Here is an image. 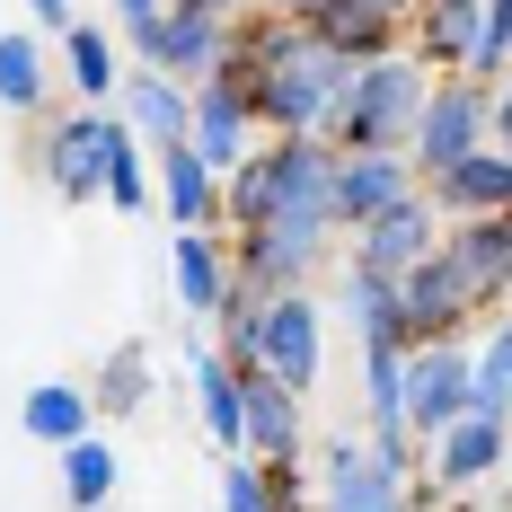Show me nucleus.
I'll list each match as a JSON object with an SVG mask.
<instances>
[{"label": "nucleus", "instance_id": "obj_1", "mask_svg": "<svg viewBox=\"0 0 512 512\" xmlns=\"http://www.w3.org/2000/svg\"><path fill=\"white\" fill-rule=\"evenodd\" d=\"M424 98H433V71L415 62L407 45L380 53V62H362L345 106L327 115V133H318V151L327 159H354V151H407L415 124H424Z\"/></svg>", "mask_w": 512, "mask_h": 512}, {"label": "nucleus", "instance_id": "obj_2", "mask_svg": "<svg viewBox=\"0 0 512 512\" xmlns=\"http://www.w3.org/2000/svg\"><path fill=\"white\" fill-rule=\"evenodd\" d=\"M424 451L407 433H336L318 442V512H415Z\"/></svg>", "mask_w": 512, "mask_h": 512}, {"label": "nucleus", "instance_id": "obj_3", "mask_svg": "<svg viewBox=\"0 0 512 512\" xmlns=\"http://www.w3.org/2000/svg\"><path fill=\"white\" fill-rule=\"evenodd\" d=\"M327 168L336 159L318 142H265L256 133V151L221 177V230L248 239V230H265L274 212H292V204H327Z\"/></svg>", "mask_w": 512, "mask_h": 512}, {"label": "nucleus", "instance_id": "obj_4", "mask_svg": "<svg viewBox=\"0 0 512 512\" xmlns=\"http://www.w3.org/2000/svg\"><path fill=\"white\" fill-rule=\"evenodd\" d=\"M486 106H495V89H477V80H433L424 124H415V142H407L415 186H433L442 168H460L468 151H486Z\"/></svg>", "mask_w": 512, "mask_h": 512}, {"label": "nucleus", "instance_id": "obj_5", "mask_svg": "<svg viewBox=\"0 0 512 512\" xmlns=\"http://www.w3.org/2000/svg\"><path fill=\"white\" fill-rule=\"evenodd\" d=\"M318 354H327V327H318V301L309 292H283V301L256 309V371H274L292 398L318 389Z\"/></svg>", "mask_w": 512, "mask_h": 512}, {"label": "nucleus", "instance_id": "obj_6", "mask_svg": "<svg viewBox=\"0 0 512 512\" xmlns=\"http://www.w3.org/2000/svg\"><path fill=\"white\" fill-rule=\"evenodd\" d=\"M407 195H424L415 186L407 151H354L327 168V212H336V239H354L362 221H380L389 204H407Z\"/></svg>", "mask_w": 512, "mask_h": 512}, {"label": "nucleus", "instance_id": "obj_7", "mask_svg": "<svg viewBox=\"0 0 512 512\" xmlns=\"http://www.w3.org/2000/svg\"><path fill=\"white\" fill-rule=\"evenodd\" d=\"M230 53V18H195V9H168L151 36H133V62L142 71H168L177 89H204Z\"/></svg>", "mask_w": 512, "mask_h": 512}, {"label": "nucleus", "instance_id": "obj_8", "mask_svg": "<svg viewBox=\"0 0 512 512\" xmlns=\"http://www.w3.org/2000/svg\"><path fill=\"white\" fill-rule=\"evenodd\" d=\"M442 230H451V221L433 212V195H407V204H389L380 221H362V230H354V256H345V265L389 274V283H398L407 265H424V256L442 248Z\"/></svg>", "mask_w": 512, "mask_h": 512}, {"label": "nucleus", "instance_id": "obj_9", "mask_svg": "<svg viewBox=\"0 0 512 512\" xmlns=\"http://www.w3.org/2000/svg\"><path fill=\"white\" fill-rule=\"evenodd\" d=\"M442 256H451V274L468 283V301L495 309L512 301V212H477V221H451L442 230Z\"/></svg>", "mask_w": 512, "mask_h": 512}, {"label": "nucleus", "instance_id": "obj_10", "mask_svg": "<svg viewBox=\"0 0 512 512\" xmlns=\"http://www.w3.org/2000/svg\"><path fill=\"white\" fill-rule=\"evenodd\" d=\"M98 151H106V106H71V115L45 124V186L62 204H98L106 195Z\"/></svg>", "mask_w": 512, "mask_h": 512}, {"label": "nucleus", "instance_id": "obj_11", "mask_svg": "<svg viewBox=\"0 0 512 512\" xmlns=\"http://www.w3.org/2000/svg\"><path fill=\"white\" fill-rule=\"evenodd\" d=\"M460 415H468V345H424V354H407V433H415V451L433 433H451Z\"/></svg>", "mask_w": 512, "mask_h": 512}, {"label": "nucleus", "instance_id": "obj_12", "mask_svg": "<svg viewBox=\"0 0 512 512\" xmlns=\"http://www.w3.org/2000/svg\"><path fill=\"white\" fill-rule=\"evenodd\" d=\"M512 451V424L495 415H460L451 433H433L424 442V477H433V495H468V486H486Z\"/></svg>", "mask_w": 512, "mask_h": 512}, {"label": "nucleus", "instance_id": "obj_13", "mask_svg": "<svg viewBox=\"0 0 512 512\" xmlns=\"http://www.w3.org/2000/svg\"><path fill=\"white\" fill-rule=\"evenodd\" d=\"M239 398H248V460L256 468H283V460H309V433H301V398L274 380V371H239Z\"/></svg>", "mask_w": 512, "mask_h": 512}, {"label": "nucleus", "instance_id": "obj_14", "mask_svg": "<svg viewBox=\"0 0 512 512\" xmlns=\"http://www.w3.org/2000/svg\"><path fill=\"white\" fill-rule=\"evenodd\" d=\"M186 142H195V159H204L212 177H230V168H239V159L256 151L248 98H239L230 80H204V89H195V124H186Z\"/></svg>", "mask_w": 512, "mask_h": 512}, {"label": "nucleus", "instance_id": "obj_15", "mask_svg": "<svg viewBox=\"0 0 512 512\" xmlns=\"http://www.w3.org/2000/svg\"><path fill=\"white\" fill-rule=\"evenodd\" d=\"M424 195H433V212H442V221H477V212H512V159L495 151V142H486V151H468L460 168H442V177H433Z\"/></svg>", "mask_w": 512, "mask_h": 512}, {"label": "nucleus", "instance_id": "obj_16", "mask_svg": "<svg viewBox=\"0 0 512 512\" xmlns=\"http://www.w3.org/2000/svg\"><path fill=\"white\" fill-rule=\"evenodd\" d=\"M115 98L133 106V142H142V151H177V142H186V124H195V89H177L168 71H142V62L124 71V89H115Z\"/></svg>", "mask_w": 512, "mask_h": 512}, {"label": "nucleus", "instance_id": "obj_17", "mask_svg": "<svg viewBox=\"0 0 512 512\" xmlns=\"http://www.w3.org/2000/svg\"><path fill=\"white\" fill-rule=\"evenodd\" d=\"M477 9H486V0H415V18H407V53L433 71V80H460L468 45H477Z\"/></svg>", "mask_w": 512, "mask_h": 512}, {"label": "nucleus", "instance_id": "obj_18", "mask_svg": "<svg viewBox=\"0 0 512 512\" xmlns=\"http://www.w3.org/2000/svg\"><path fill=\"white\" fill-rule=\"evenodd\" d=\"M151 177H159V204L177 230H221V177H212L195 142H177V151H151Z\"/></svg>", "mask_w": 512, "mask_h": 512}, {"label": "nucleus", "instance_id": "obj_19", "mask_svg": "<svg viewBox=\"0 0 512 512\" xmlns=\"http://www.w3.org/2000/svg\"><path fill=\"white\" fill-rule=\"evenodd\" d=\"M168 256H177V301H186V327H212V309L230 301V239H212V230H177Z\"/></svg>", "mask_w": 512, "mask_h": 512}, {"label": "nucleus", "instance_id": "obj_20", "mask_svg": "<svg viewBox=\"0 0 512 512\" xmlns=\"http://www.w3.org/2000/svg\"><path fill=\"white\" fill-rule=\"evenodd\" d=\"M89 424H98V407H89V380H36V389L18 398V433H27V442H45V451L89 442Z\"/></svg>", "mask_w": 512, "mask_h": 512}, {"label": "nucleus", "instance_id": "obj_21", "mask_svg": "<svg viewBox=\"0 0 512 512\" xmlns=\"http://www.w3.org/2000/svg\"><path fill=\"white\" fill-rule=\"evenodd\" d=\"M468 415L512 424V309H495L468 345Z\"/></svg>", "mask_w": 512, "mask_h": 512}, {"label": "nucleus", "instance_id": "obj_22", "mask_svg": "<svg viewBox=\"0 0 512 512\" xmlns=\"http://www.w3.org/2000/svg\"><path fill=\"white\" fill-rule=\"evenodd\" d=\"M362 407H371V433H407V345L398 336H362Z\"/></svg>", "mask_w": 512, "mask_h": 512}, {"label": "nucleus", "instance_id": "obj_23", "mask_svg": "<svg viewBox=\"0 0 512 512\" xmlns=\"http://www.w3.org/2000/svg\"><path fill=\"white\" fill-rule=\"evenodd\" d=\"M98 168H106V204L142 221V204H151V151L133 142V124H115V115H106V151H98Z\"/></svg>", "mask_w": 512, "mask_h": 512}, {"label": "nucleus", "instance_id": "obj_24", "mask_svg": "<svg viewBox=\"0 0 512 512\" xmlns=\"http://www.w3.org/2000/svg\"><path fill=\"white\" fill-rule=\"evenodd\" d=\"M0 106L45 115V36L27 27H0Z\"/></svg>", "mask_w": 512, "mask_h": 512}, {"label": "nucleus", "instance_id": "obj_25", "mask_svg": "<svg viewBox=\"0 0 512 512\" xmlns=\"http://www.w3.org/2000/svg\"><path fill=\"white\" fill-rule=\"evenodd\" d=\"M62 495H71V512H106L115 504V442H106V433H89V442L62 451Z\"/></svg>", "mask_w": 512, "mask_h": 512}, {"label": "nucleus", "instance_id": "obj_26", "mask_svg": "<svg viewBox=\"0 0 512 512\" xmlns=\"http://www.w3.org/2000/svg\"><path fill=\"white\" fill-rule=\"evenodd\" d=\"M142 398H151V345L133 336V345H115V354H106L98 389H89V407H98V415H133Z\"/></svg>", "mask_w": 512, "mask_h": 512}, {"label": "nucleus", "instance_id": "obj_27", "mask_svg": "<svg viewBox=\"0 0 512 512\" xmlns=\"http://www.w3.org/2000/svg\"><path fill=\"white\" fill-rule=\"evenodd\" d=\"M62 62H71V89H80L89 106L124 89V71H115V45H106V27H80V18H71V36H62Z\"/></svg>", "mask_w": 512, "mask_h": 512}, {"label": "nucleus", "instance_id": "obj_28", "mask_svg": "<svg viewBox=\"0 0 512 512\" xmlns=\"http://www.w3.org/2000/svg\"><path fill=\"white\" fill-rule=\"evenodd\" d=\"M460 80H477V89H504L512 80V0H486L477 9V45H468Z\"/></svg>", "mask_w": 512, "mask_h": 512}, {"label": "nucleus", "instance_id": "obj_29", "mask_svg": "<svg viewBox=\"0 0 512 512\" xmlns=\"http://www.w3.org/2000/svg\"><path fill=\"white\" fill-rule=\"evenodd\" d=\"M345 318H354V336H398V283L345 265Z\"/></svg>", "mask_w": 512, "mask_h": 512}, {"label": "nucleus", "instance_id": "obj_30", "mask_svg": "<svg viewBox=\"0 0 512 512\" xmlns=\"http://www.w3.org/2000/svg\"><path fill=\"white\" fill-rule=\"evenodd\" d=\"M221 512H274V486L256 460H221Z\"/></svg>", "mask_w": 512, "mask_h": 512}, {"label": "nucleus", "instance_id": "obj_31", "mask_svg": "<svg viewBox=\"0 0 512 512\" xmlns=\"http://www.w3.org/2000/svg\"><path fill=\"white\" fill-rule=\"evenodd\" d=\"M106 9H115V27H124V36H151L159 18H168V0H106Z\"/></svg>", "mask_w": 512, "mask_h": 512}, {"label": "nucleus", "instance_id": "obj_32", "mask_svg": "<svg viewBox=\"0 0 512 512\" xmlns=\"http://www.w3.org/2000/svg\"><path fill=\"white\" fill-rule=\"evenodd\" d=\"M486 142H495V151L512 159V80L495 89V106H486Z\"/></svg>", "mask_w": 512, "mask_h": 512}, {"label": "nucleus", "instance_id": "obj_33", "mask_svg": "<svg viewBox=\"0 0 512 512\" xmlns=\"http://www.w3.org/2000/svg\"><path fill=\"white\" fill-rule=\"evenodd\" d=\"M36 9V27H53V36H71V0H27Z\"/></svg>", "mask_w": 512, "mask_h": 512}, {"label": "nucleus", "instance_id": "obj_34", "mask_svg": "<svg viewBox=\"0 0 512 512\" xmlns=\"http://www.w3.org/2000/svg\"><path fill=\"white\" fill-rule=\"evenodd\" d=\"M256 9H274V18H292V27H309V18H318L327 0H256Z\"/></svg>", "mask_w": 512, "mask_h": 512}, {"label": "nucleus", "instance_id": "obj_35", "mask_svg": "<svg viewBox=\"0 0 512 512\" xmlns=\"http://www.w3.org/2000/svg\"><path fill=\"white\" fill-rule=\"evenodd\" d=\"M362 9H380V18H398V27L415 18V0H362Z\"/></svg>", "mask_w": 512, "mask_h": 512}, {"label": "nucleus", "instance_id": "obj_36", "mask_svg": "<svg viewBox=\"0 0 512 512\" xmlns=\"http://www.w3.org/2000/svg\"><path fill=\"white\" fill-rule=\"evenodd\" d=\"M442 512H486V504H442Z\"/></svg>", "mask_w": 512, "mask_h": 512}, {"label": "nucleus", "instance_id": "obj_37", "mask_svg": "<svg viewBox=\"0 0 512 512\" xmlns=\"http://www.w3.org/2000/svg\"><path fill=\"white\" fill-rule=\"evenodd\" d=\"M504 309H512V301H504Z\"/></svg>", "mask_w": 512, "mask_h": 512}]
</instances>
